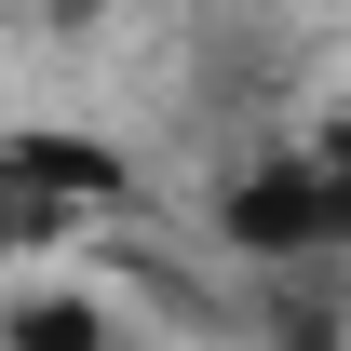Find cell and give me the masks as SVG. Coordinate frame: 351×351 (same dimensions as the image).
<instances>
[{"instance_id":"cell-1","label":"cell","mask_w":351,"mask_h":351,"mask_svg":"<svg viewBox=\"0 0 351 351\" xmlns=\"http://www.w3.org/2000/svg\"><path fill=\"white\" fill-rule=\"evenodd\" d=\"M203 230H217L230 270H351V108L270 135L257 162H230Z\"/></svg>"},{"instance_id":"cell-2","label":"cell","mask_w":351,"mask_h":351,"mask_svg":"<svg viewBox=\"0 0 351 351\" xmlns=\"http://www.w3.org/2000/svg\"><path fill=\"white\" fill-rule=\"evenodd\" d=\"M108 203H122V162L108 149H82V135H0V243L14 257L82 243Z\"/></svg>"},{"instance_id":"cell-3","label":"cell","mask_w":351,"mask_h":351,"mask_svg":"<svg viewBox=\"0 0 351 351\" xmlns=\"http://www.w3.org/2000/svg\"><path fill=\"white\" fill-rule=\"evenodd\" d=\"M0 351H122V324H108V298L95 284H14L0 298Z\"/></svg>"}]
</instances>
